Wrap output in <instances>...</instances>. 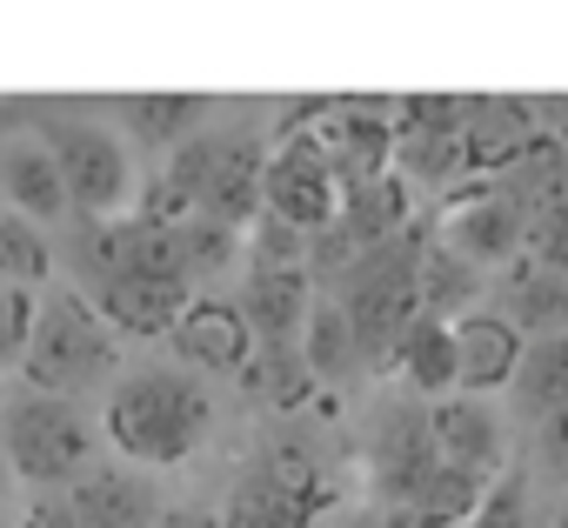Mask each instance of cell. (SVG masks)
Instances as JSON below:
<instances>
[{"label":"cell","instance_id":"3957f363","mask_svg":"<svg viewBox=\"0 0 568 528\" xmlns=\"http://www.w3.org/2000/svg\"><path fill=\"white\" fill-rule=\"evenodd\" d=\"M21 368H28V388H48V395L74 402L81 388H94L114 368V328H108V315L88 295H74V288L48 295L41 315H34Z\"/></svg>","mask_w":568,"mask_h":528},{"label":"cell","instance_id":"9a60e30c","mask_svg":"<svg viewBox=\"0 0 568 528\" xmlns=\"http://www.w3.org/2000/svg\"><path fill=\"white\" fill-rule=\"evenodd\" d=\"M261 167H267V148L247 141V134H221L214 154H207V181H201V221H221V227H247L261 214Z\"/></svg>","mask_w":568,"mask_h":528},{"label":"cell","instance_id":"4316f807","mask_svg":"<svg viewBox=\"0 0 568 528\" xmlns=\"http://www.w3.org/2000/svg\"><path fill=\"white\" fill-rule=\"evenodd\" d=\"M481 488H488V481H475V475H462V468H435V475L415 488L408 515H415V528H468Z\"/></svg>","mask_w":568,"mask_h":528},{"label":"cell","instance_id":"d4e9b609","mask_svg":"<svg viewBox=\"0 0 568 528\" xmlns=\"http://www.w3.org/2000/svg\"><path fill=\"white\" fill-rule=\"evenodd\" d=\"M241 388H247L254 402L295 408V402L315 395V375H308V362H302L295 342H254V355L241 362Z\"/></svg>","mask_w":568,"mask_h":528},{"label":"cell","instance_id":"7a4b0ae2","mask_svg":"<svg viewBox=\"0 0 568 528\" xmlns=\"http://www.w3.org/2000/svg\"><path fill=\"white\" fill-rule=\"evenodd\" d=\"M0 455L34 488H74L94 468V422L48 388L8 395V428H0Z\"/></svg>","mask_w":568,"mask_h":528},{"label":"cell","instance_id":"44dd1931","mask_svg":"<svg viewBox=\"0 0 568 528\" xmlns=\"http://www.w3.org/2000/svg\"><path fill=\"white\" fill-rule=\"evenodd\" d=\"M187 282H154V275H134V282H101V315L114 335H168L174 315L187 308Z\"/></svg>","mask_w":568,"mask_h":528},{"label":"cell","instance_id":"f546056e","mask_svg":"<svg viewBox=\"0 0 568 528\" xmlns=\"http://www.w3.org/2000/svg\"><path fill=\"white\" fill-rule=\"evenodd\" d=\"M468 528H535V508H528V475H521V468H501V475L481 488V501H475Z\"/></svg>","mask_w":568,"mask_h":528},{"label":"cell","instance_id":"ffe728a7","mask_svg":"<svg viewBox=\"0 0 568 528\" xmlns=\"http://www.w3.org/2000/svg\"><path fill=\"white\" fill-rule=\"evenodd\" d=\"M207 114H214L207 94H128L114 108V128H121V141H141V148H161L168 154L187 134H201Z\"/></svg>","mask_w":568,"mask_h":528},{"label":"cell","instance_id":"836d02e7","mask_svg":"<svg viewBox=\"0 0 568 528\" xmlns=\"http://www.w3.org/2000/svg\"><path fill=\"white\" fill-rule=\"evenodd\" d=\"M535 435H541V461H548L555 475H568V408H561V415H548Z\"/></svg>","mask_w":568,"mask_h":528},{"label":"cell","instance_id":"8992f818","mask_svg":"<svg viewBox=\"0 0 568 528\" xmlns=\"http://www.w3.org/2000/svg\"><path fill=\"white\" fill-rule=\"evenodd\" d=\"M322 501H328V488L315 481L308 455L281 448V455H267L254 475L234 481V495H227V508H221L214 521H221V528H308V521L322 515Z\"/></svg>","mask_w":568,"mask_h":528},{"label":"cell","instance_id":"6da1fadb","mask_svg":"<svg viewBox=\"0 0 568 528\" xmlns=\"http://www.w3.org/2000/svg\"><path fill=\"white\" fill-rule=\"evenodd\" d=\"M207 428H214V395L187 368H141L114 382L101 408V435L134 468H181L207 441Z\"/></svg>","mask_w":568,"mask_h":528},{"label":"cell","instance_id":"f35d334b","mask_svg":"<svg viewBox=\"0 0 568 528\" xmlns=\"http://www.w3.org/2000/svg\"><path fill=\"white\" fill-rule=\"evenodd\" d=\"M0 141H8V121H0Z\"/></svg>","mask_w":568,"mask_h":528},{"label":"cell","instance_id":"e0dca14e","mask_svg":"<svg viewBox=\"0 0 568 528\" xmlns=\"http://www.w3.org/2000/svg\"><path fill=\"white\" fill-rule=\"evenodd\" d=\"M495 315L508 328H521V342L568 335V282L548 275V268H535V261H508L501 295H495Z\"/></svg>","mask_w":568,"mask_h":528},{"label":"cell","instance_id":"8fae6325","mask_svg":"<svg viewBox=\"0 0 568 528\" xmlns=\"http://www.w3.org/2000/svg\"><path fill=\"white\" fill-rule=\"evenodd\" d=\"M68 501H74V521H81V528H154V521L168 515L154 475L134 468V461L88 468V475L68 488Z\"/></svg>","mask_w":568,"mask_h":528},{"label":"cell","instance_id":"1f68e13d","mask_svg":"<svg viewBox=\"0 0 568 528\" xmlns=\"http://www.w3.org/2000/svg\"><path fill=\"white\" fill-rule=\"evenodd\" d=\"M34 315H41V295H34L28 282H0V368L28 355Z\"/></svg>","mask_w":568,"mask_h":528},{"label":"cell","instance_id":"7c38bea8","mask_svg":"<svg viewBox=\"0 0 568 528\" xmlns=\"http://www.w3.org/2000/svg\"><path fill=\"white\" fill-rule=\"evenodd\" d=\"M448 335H455V395H475V402H488V395H501L508 382H515V362H521V328H508L495 308H475V315H462V322H448Z\"/></svg>","mask_w":568,"mask_h":528},{"label":"cell","instance_id":"5b68a950","mask_svg":"<svg viewBox=\"0 0 568 528\" xmlns=\"http://www.w3.org/2000/svg\"><path fill=\"white\" fill-rule=\"evenodd\" d=\"M54 161H61V187H68V207L81 214H101L114 221L134 194V154L121 141V128H101V121H61V134L48 141Z\"/></svg>","mask_w":568,"mask_h":528},{"label":"cell","instance_id":"9c48e42d","mask_svg":"<svg viewBox=\"0 0 568 528\" xmlns=\"http://www.w3.org/2000/svg\"><path fill=\"white\" fill-rule=\"evenodd\" d=\"M388 128H395V181L402 187H442L462 167V101L415 94V101H402V114H388Z\"/></svg>","mask_w":568,"mask_h":528},{"label":"cell","instance_id":"30bf717a","mask_svg":"<svg viewBox=\"0 0 568 528\" xmlns=\"http://www.w3.org/2000/svg\"><path fill=\"white\" fill-rule=\"evenodd\" d=\"M428 428H435V455L442 468H462L475 481H495L508 468V435H501V415L475 395H442L428 402Z\"/></svg>","mask_w":568,"mask_h":528},{"label":"cell","instance_id":"74e56055","mask_svg":"<svg viewBox=\"0 0 568 528\" xmlns=\"http://www.w3.org/2000/svg\"><path fill=\"white\" fill-rule=\"evenodd\" d=\"M8 475H14V468H8V455H0V495H8Z\"/></svg>","mask_w":568,"mask_h":528},{"label":"cell","instance_id":"e575fe53","mask_svg":"<svg viewBox=\"0 0 568 528\" xmlns=\"http://www.w3.org/2000/svg\"><path fill=\"white\" fill-rule=\"evenodd\" d=\"M154 528H221V521H214V515H194V508H168Z\"/></svg>","mask_w":568,"mask_h":528},{"label":"cell","instance_id":"4fadbf2b","mask_svg":"<svg viewBox=\"0 0 568 528\" xmlns=\"http://www.w3.org/2000/svg\"><path fill=\"white\" fill-rule=\"evenodd\" d=\"M0 207L34 221V227H54L68 214V187H61V161L41 134H8L0 141Z\"/></svg>","mask_w":568,"mask_h":528},{"label":"cell","instance_id":"cb8c5ba5","mask_svg":"<svg viewBox=\"0 0 568 528\" xmlns=\"http://www.w3.org/2000/svg\"><path fill=\"white\" fill-rule=\"evenodd\" d=\"M508 402H515V415L535 422V428L568 408V335H541V342L521 348L515 382H508Z\"/></svg>","mask_w":568,"mask_h":528},{"label":"cell","instance_id":"d6a6232c","mask_svg":"<svg viewBox=\"0 0 568 528\" xmlns=\"http://www.w3.org/2000/svg\"><path fill=\"white\" fill-rule=\"evenodd\" d=\"M21 528H81V521H74L68 488H34V495H28V508H21Z\"/></svg>","mask_w":568,"mask_h":528},{"label":"cell","instance_id":"7402d4cb","mask_svg":"<svg viewBox=\"0 0 568 528\" xmlns=\"http://www.w3.org/2000/svg\"><path fill=\"white\" fill-rule=\"evenodd\" d=\"M388 368H395V375H402V388H415L422 402L455 395V335H448V322L415 315V322L402 328V342L388 348Z\"/></svg>","mask_w":568,"mask_h":528},{"label":"cell","instance_id":"ba28073f","mask_svg":"<svg viewBox=\"0 0 568 528\" xmlns=\"http://www.w3.org/2000/svg\"><path fill=\"white\" fill-rule=\"evenodd\" d=\"M435 241L455 247L462 261H475V268H508V261H521V241H528V207L501 181H488V187L442 207Z\"/></svg>","mask_w":568,"mask_h":528},{"label":"cell","instance_id":"603a6c76","mask_svg":"<svg viewBox=\"0 0 568 528\" xmlns=\"http://www.w3.org/2000/svg\"><path fill=\"white\" fill-rule=\"evenodd\" d=\"M535 141L521 101H462V167H508Z\"/></svg>","mask_w":568,"mask_h":528},{"label":"cell","instance_id":"2e32d148","mask_svg":"<svg viewBox=\"0 0 568 528\" xmlns=\"http://www.w3.org/2000/svg\"><path fill=\"white\" fill-rule=\"evenodd\" d=\"M435 468H442V455H435L428 408H402V415L382 428V441H375V501H382V508H408L415 488H422Z\"/></svg>","mask_w":568,"mask_h":528},{"label":"cell","instance_id":"d590c367","mask_svg":"<svg viewBox=\"0 0 568 528\" xmlns=\"http://www.w3.org/2000/svg\"><path fill=\"white\" fill-rule=\"evenodd\" d=\"M342 528H382V508H355V515H348Z\"/></svg>","mask_w":568,"mask_h":528},{"label":"cell","instance_id":"277c9868","mask_svg":"<svg viewBox=\"0 0 568 528\" xmlns=\"http://www.w3.org/2000/svg\"><path fill=\"white\" fill-rule=\"evenodd\" d=\"M335 308L348 315V335H355V355L362 362H388V348L402 342V328L422 315V288H415V247L408 241H388L362 261L342 268V295Z\"/></svg>","mask_w":568,"mask_h":528},{"label":"cell","instance_id":"83f0119b","mask_svg":"<svg viewBox=\"0 0 568 528\" xmlns=\"http://www.w3.org/2000/svg\"><path fill=\"white\" fill-rule=\"evenodd\" d=\"M241 254H247V275H281V268H308V234L274 221V214H254L241 227Z\"/></svg>","mask_w":568,"mask_h":528},{"label":"cell","instance_id":"5bb4252c","mask_svg":"<svg viewBox=\"0 0 568 528\" xmlns=\"http://www.w3.org/2000/svg\"><path fill=\"white\" fill-rule=\"evenodd\" d=\"M168 342H174L181 362H194L207 375H241V362L254 355V335H247L241 308L221 302V295H187V308L174 315Z\"/></svg>","mask_w":568,"mask_h":528},{"label":"cell","instance_id":"8d00e7d4","mask_svg":"<svg viewBox=\"0 0 568 528\" xmlns=\"http://www.w3.org/2000/svg\"><path fill=\"white\" fill-rule=\"evenodd\" d=\"M548 528H568V495H561V508H555V521Z\"/></svg>","mask_w":568,"mask_h":528},{"label":"cell","instance_id":"484cf974","mask_svg":"<svg viewBox=\"0 0 568 528\" xmlns=\"http://www.w3.org/2000/svg\"><path fill=\"white\" fill-rule=\"evenodd\" d=\"M302 362H308V375L315 382H342L362 355H355V335H348V315L335 308V302H315L308 308V322H302Z\"/></svg>","mask_w":568,"mask_h":528},{"label":"cell","instance_id":"d6986e66","mask_svg":"<svg viewBox=\"0 0 568 528\" xmlns=\"http://www.w3.org/2000/svg\"><path fill=\"white\" fill-rule=\"evenodd\" d=\"M415 288H422V315H435V322H462V315L488 308V268L462 261L442 241H428L415 254Z\"/></svg>","mask_w":568,"mask_h":528},{"label":"cell","instance_id":"ac0fdd59","mask_svg":"<svg viewBox=\"0 0 568 528\" xmlns=\"http://www.w3.org/2000/svg\"><path fill=\"white\" fill-rule=\"evenodd\" d=\"M241 322L254 342H302V322L315 308V288H308V268H281V275H247L241 288Z\"/></svg>","mask_w":568,"mask_h":528},{"label":"cell","instance_id":"52a82bcc","mask_svg":"<svg viewBox=\"0 0 568 528\" xmlns=\"http://www.w3.org/2000/svg\"><path fill=\"white\" fill-rule=\"evenodd\" d=\"M335 207H342V181L328 174L322 148L295 128L288 141L267 154V167H261V214L288 221V227H302V234H322V227L335 221Z\"/></svg>","mask_w":568,"mask_h":528},{"label":"cell","instance_id":"4dcf8cb0","mask_svg":"<svg viewBox=\"0 0 568 528\" xmlns=\"http://www.w3.org/2000/svg\"><path fill=\"white\" fill-rule=\"evenodd\" d=\"M521 261H535V268H548V275H561V282H568V194H555L548 207H535V214H528Z\"/></svg>","mask_w":568,"mask_h":528},{"label":"cell","instance_id":"f1b7e54d","mask_svg":"<svg viewBox=\"0 0 568 528\" xmlns=\"http://www.w3.org/2000/svg\"><path fill=\"white\" fill-rule=\"evenodd\" d=\"M41 275H48V241H41V227L0 207V282H28L34 288Z\"/></svg>","mask_w":568,"mask_h":528}]
</instances>
